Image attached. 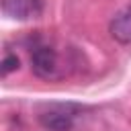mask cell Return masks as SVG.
<instances>
[{
	"instance_id": "obj_1",
	"label": "cell",
	"mask_w": 131,
	"mask_h": 131,
	"mask_svg": "<svg viewBox=\"0 0 131 131\" xmlns=\"http://www.w3.org/2000/svg\"><path fill=\"white\" fill-rule=\"evenodd\" d=\"M31 68L43 80H59L66 76L63 57L51 43H37L31 51Z\"/></svg>"
},
{
	"instance_id": "obj_2",
	"label": "cell",
	"mask_w": 131,
	"mask_h": 131,
	"mask_svg": "<svg viewBox=\"0 0 131 131\" xmlns=\"http://www.w3.org/2000/svg\"><path fill=\"white\" fill-rule=\"evenodd\" d=\"M78 108L72 104H49L39 113V123L47 131H70L74 127Z\"/></svg>"
},
{
	"instance_id": "obj_3",
	"label": "cell",
	"mask_w": 131,
	"mask_h": 131,
	"mask_svg": "<svg viewBox=\"0 0 131 131\" xmlns=\"http://www.w3.org/2000/svg\"><path fill=\"white\" fill-rule=\"evenodd\" d=\"M43 10V0H2V12L8 18L27 20L39 16Z\"/></svg>"
},
{
	"instance_id": "obj_4",
	"label": "cell",
	"mask_w": 131,
	"mask_h": 131,
	"mask_svg": "<svg viewBox=\"0 0 131 131\" xmlns=\"http://www.w3.org/2000/svg\"><path fill=\"white\" fill-rule=\"evenodd\" d=\"M108 31L115 41H119L123 45L131 43V2L125 4L119 12H115V16L111 18Z\"/></svg>"
},
{
	"instance_id": "obj_5",
	"label": "cell",
	"mask_w": 131,
	"mask_h": 131,
	"mask_svg": "<svg viewBox=\"0 0 131 131\" xmlns=\"http://www.w3.org/2000/svg\"><path fill=\"white\" fill-rule=\"evenodd\" d=\"M14 70H18V57L14 53H6L4 55V61H2V76L10 74Z\"/></svg>"
}]
</instances>
